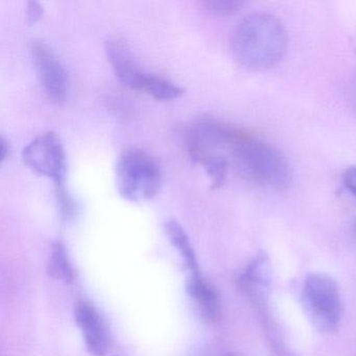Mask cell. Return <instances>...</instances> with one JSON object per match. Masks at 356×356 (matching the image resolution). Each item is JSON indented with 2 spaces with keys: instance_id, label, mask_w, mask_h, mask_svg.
Segmentation results:
<instances>
[{
  "instance_id": "obj_11",
  "label": "cell",
  "mask_w": 356,
  "mask_h": 356,
  "mask_svg": "<svg viewBox=\"0 0 356 356\" xmlns=\"http://www.w3.org/2000/svg\"><path fill=\"white\" fill-rule=\"evenodd\" d=\"M47 272L54 280L70 284L74 280V270L66 252L65 245L61 241L51 245V253L47 260Z\"/></svg>"
},
{
  "instance_id": "obj_8",
  "label": "cell",
  "mask_w": 356,
  "mask_h": 356,
  "mask_svg": "<svg viewBox=\"0 0 356 356\" xmlns=\"http://www.w3.org/2000/svg\"><path fill=\"white\" fill-rule=\"evenodd\" d=\"M106 55L116 78L129 88L141 90L147 72L141 70L124 39L114 37L106 43Z\"/></svg>"
},
{
  "instance_id": "obj_10",
  "label": "cell",
  "mask_w": 356,
  "mask_h": 356,
  "mask_svg": "<svg viewBox=\"0 0 356 356\" xmlns=\"http://www.w3.org/2000/svg\"><path fill=\"white\" fill-rule=\"evenodd\" d=\"M164 230H165L170 243L178 250L179 254L182 257L185 268L188 270V276L199 275L200 268L197 254H195L191 238L182 225L179 224L177 220H170L164 225Z\"/></svg>"
},
{
  "instance_id": "obj_16",
  "label": "cell",
  "mask_w": 356,
  "mask_h": 356,
  "mask_svg": "<svg viewBox=\"0 0 356 356\" xmlns=\"http://www.w3.org/2000/svg\"><path fill=\"white\" fill-rule=\"evenodd\" d=\"M343 182L346 188L356 197V166H351L345 170Z\"/></svg>"
},
{
  "instance_id": "obj_2",
  "label": "cell",
  "mask_w": 356,
  "mask_h": 356,
  "mask_svg": "<svg viewBox=\"0 0 356 356\" xmlns=\"http://www.w3.org/2000/svg\"><path fill=\"white\" fill-rule=\"evenodd\" d=\"M231 158L250 181L260 186L283 189L291 182V170L282 154L247 131L233 147Z\"/></svg>"
},
{
  "instance_id": "obj_17",
  "label": "cell",
  "mask_w": 356,
  "mask_h": 356,
  "mask_svg": "<svg viewBox=\"0 0 356 356\" xmlns=\"http://www.w3.org/2000/svg\"><path fill=\"white\" fill-rule=\"evenodd\" d=\"M350 102L356 111V72L352 78L351 83H350Z\"/></svg>"
},
{
  "instance_id": "obj_7",
  "label": "cell",
  "mask_w": 356,
  "mask_h": 356,
  "mask_svg": "<svg viewBox=\"0 0 356 356\" xmlns=\"http://www.w3.org/2000/svg\"><path fill=\"white\" fill-rule=\"evenodd\" d=\"M74 320L82 332L85 345L93 356H104L109 347L107 328L97 308L86 300H79L74 306Z\"/></svg>"
},
{
  "instance_id": "obj_1",
  "label": "cell",
  "mask_w": 356,
  "mask_h": 356,
  "mask_svg": "<svg viewBox=\"0 0 356 356\" xmlns=\"http://www.w3.org/2000/svg\"><path fill=\"white\" fill-rule=\"evenodd\" d=\"M289 47L286 28L272 14L257 12L241 20L233 33L235 61L248 70L264 72L284 58Z\"/></svg>"
},
{
  "instance_id": "obj_4",
  "label": "cell",
  "mask_w": 356,
  "mask_h": 356,
  "mask_svg": "<svg viewBox=\"0 0 356 356\" xmlns=\"http://www.w3.org/2000/svg\"><path fill=\"white\" fill-rule=\"evenodd\" d=\"M302 305L314 326L323 333L337 330L343 314V304L337 282L331 277L312 273L302 289Z\"/></svg>"
},
{
  "instance_id": "obj_6",
  "label": "cell",
  "mask_w": 356,
  "mask_h": 356,
  "mask_svg": "<svg viewBox=\"0 0 356 356\" xmlns=\"http://www.w3.org/2000/svg\"><path fill=\"white\" fill-rule=\"evenodd\" d=\"M30 55L47 97L53 103L63 104L70 92V76L55 51L47 41L37 38L31 42Z\"/></svg>"
},
{
  "instance_id": "obj_5",
  "label": "cell",
  "mask_w": 356,
  "mask_h": 356,
  "mask_svg": "<svg viewBox=\"0 0 356 356\" xmlns=\"http://www.w3.org/2000/svg\"><path fill=\"white\" fill-rule=\"evenodd\" d=\"M26 166L40 176L54 181L56 186L65 184L67 159L59 134L54 131L41 133L22 151Z\"/></svg>"
},
{
  "instance_id": "obj_9",
  "label": "cell",
  "mask_w": 356,
  "mask_h": 356,
  "mask_svg": "<svg viewBox=\"0 0 356 356\" xmlns=\"http://www.w3.org/2000/svg\"><path fill=\"white\" fill-rule=\"evenodd\" d=\"M186 289L204 322L214 323L220 318L222 314L220 293L210 281L201 274L188 276Z\"/></svg>"
},
{
  "instance_id": "obj_20",
  "label": "cell",
  "mask_w": 356,
  "mask_h": 356,
  "mask_svg": "<svg viewBox=\"0 0 356 356\" xmlns=\"http://www.w3.org/2000/svg\"><path fill=\"white\" fill-rule=\"evenodd\" d=\"M228 356H234V355H231V354H229V355H228Z\"/></svg>"
},
{
  "instance_id": "obj_15",
  "label": "cell",
  "mask_w": 356,
  "mask_h": 356,
  "mask_svg": "<svg viewBox=\"0 0 356 356\" xmlns=\"http://www.w3.org/2000/svg\"><path fill=\"white\" fill-rule=\"evenodd\" d=\"M26 15L29 24H36L44 15V8L38 1H29L26 3Z\"/></svg>"
},
{
  "instance_id": "obj_12",
  "label": "cell",
  "mask_w": 356,
  "mask_h": 356,
  "mask_svg": "<svg viewBox=\"0 0 356 356\" xmlns=\"http://www.w3.org/2000/svg\"><path fill=\"white\" fill-rule=\"evenodd\" d=\"M140 91H145L157 101H174L180 99L185 90L172 81L155 74L147 72Z\"/></svg>"
},
{
  "instance_id": "obj_13",
  "label": "cell",
  "mask_w": 356,
  "mask_h": 356,
  "mask_svg": "<svg viewBox=\"0 0 356 356\" xmlns=\"http://www.w3.org/2000/svg\"><path fill=\"white\" fill-rule=\"evenodd\" d=\"M204 9L216 16L233 15L241 10L243 1L241 0H206L202 3Z\"/></svg>"
},
{
  "instance_id": "obj_3",
  "label": "cell",
  "mask_w": 356,
  "mask_h": 356,
  "mask_svg": "<svg viewBox=\"0 0 356 356\" xmlns=\"http://www.w3.org/2000/svg\"><path fill=\"white\" fill-rule=\"evenodd\" d=\"M118 193L131 202L147 201L159 193L163 174L157 160L139 147L124 149L116 162Z\"/></svg>"
},
{
  "instance_id": "obj_18",
  "label": "cell",
  "mask_w": 356,
  "mask_h": 356,
  "mask_svg": "<svg viewBox=\"0 0 356 356\" xmlns=\"http://www.w3.org/2000/svg\"><path fill=\"white\" fill-rule=\"evenodd\" d=\"M10 143L5 136H1V161H5L7 159L8 156L10 154Z\"/></svg>"
},
{
  "instance_id": "obj_14",
  "label": "cell",
  "mask_w": 356,
  "mask_h": 356,
  "mask_svg": "<svg viewBox=\"0 0 356 356\" xmlns=\"http://www.w3.org/2000/svg\"><path fill=\"white\" fill-rule=\"evenodd\" d=\"M56 195H57L58 206L62 218L70 220L76 214V203L70 193L66 191L65 184L56 186Z\"/></svg>"
},
{
  "instance_id": "obj_19",
  "label": "cell",
  "mask_w": 356,
  "mask_h": 356,
  "mask_svg": "<svg viewBox=\"0 0 356 356\" xmlns=\"http://www.w3.org/2000/svg\"><path fill=\"white\" fill-rule=\"evenodd\" d=\"M353 233H354V235H355V237H356V220H355V222H354V224H353Z\"/></svg>"
}]
</instances>
